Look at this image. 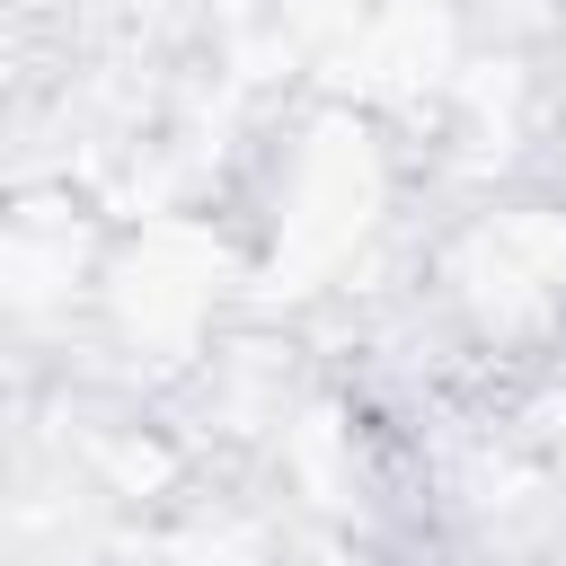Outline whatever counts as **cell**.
Returning a JSON list of instances; mask_svg holds the SVG:
<instances>
[]
</instances>
